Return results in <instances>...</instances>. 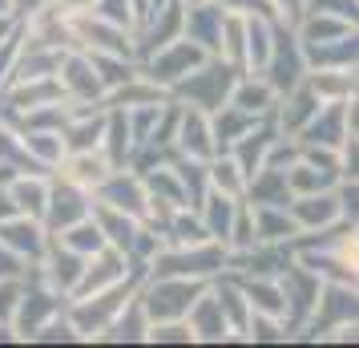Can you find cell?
<instances>
[{
    "mask_svg": "<svg viewBox=\"0 0 359 348\" xmlns=\"http://www.w3.org/2000/svg\"><path fill=\"white\" fill-rule=\"evenodd\" d=\"M226 267V247L218 239L202 243H158L146 259V276H186V280H214Z\"/></svg>",
    "mask_w": 359,
    "mask_h": 348,
    "instance_id": "6da1fadb",
    "label": "cell"
},
{
    "mask_svg": "<svg viewBox=\"0 0 359 348\" xmlns=\"http://www.w3.org/2000/svg\"><path fill=\"white\" fill-rule=\"evenodd\" d=\"M210 280H186V276H146L137 283V304L146 312L149 324L162 320H186V312L194 308V299L206 292Z\"/></svg>",
    "mask_w": 359,
    "mask_h": 348,
    "instance_id": "7a4b0ae2",
    "label": "cell"
},
{
    "mask_svg": "<svg viewBox=\"0 0 359 348\" xmlns=\"http://www.w3.org/2000/svg\"><path fill=\"white\" fill-rule=\"evenodd\" d=\"M238 77V69L226 65L222 57H206L198 69H190L186 77H182L174 89H170V98L182 101V105H194V110H218L222 101L230 98V85Z\"/></svg>",
    "mask_w": 359,
    "mask_h": 348,
    "instance_id": "3957f363",
    "label": "cell"
},
{
    "mask_svg": "<svg viewBox=\"0 0 359 348\" xmlns=\"http://www.w3.org/2000/svg\"><path fill=\"white\" fill-rule=\"evenodd\" d=\"M206 57H210V53L202 49V45H194V41L178 37V41L162 45L158 53H149L146 61H137V73H142V77H149L154 85H162L165 94H170V89H174V85L190 73V69L202 65Z\"/></svg>",
    "mask_w": 359,
    "mask_h": 348,
    "instance_id": "277c9868",
    "label": "cell"
},
{
    "mask_svg": "<svg viewBox=\"0 0 359 348\" xmlns=\"http://www.w3.org/2000/svg\"><path fill=\"white\" fill-rule=\"evenodd\" d=\"M53 77H57V85H61V94H65L69 105H101V98H105V85H101L97 69H93V61H89L85 49L61 53Z\"/></svg>",
    "mask_w": 359,
    "mask_h": 348,
    "instance_id": "5b68a950",
    "label": "cell"
},
{
    "mask_svg": "<svg viewBox=\"0 0 359 348\" xmlns=\"http://www.w3.org/2000/svg\"><path fill=\"white\" fill-rule=\"evenodd\" d=\"M259 77L275 94H287L291 85H299L307 77V57H303V45L294 41L291 29H275V45H271V57H266V65L259 69Z\"/></svg>",
    "mask_w": 359,
    "mask_h": 348,
    "instance_id": "8992f818",
    "label": "cell"
},
{
    "mask_svg": "<svg viewBox=\"0 0 359 348\" xmlns=\"http://www.w3.org/2000/svg\"><path fill=\"white\" fill-rule=\"evenodd\" d=\"M93 202L114 207L121 215H133L142 223V207H146V183L133 166H114L97 186H93Z\"/></svg>",
    "mask_w": 359,
    "mask_h": 348,
    "instance_id": "52a82bcc",
    "label": "cell"
},
{
    "mask_svg": "<svg viewBox=\"0 0 359 348\" xmlns=\"http://www.w3.org/2000/svg\"><path fill=\"white\" fill-rule=\"evenodd\" d=\"M133 267H142V264H133L126 251L101 247L97 255H89V259H85V271H81V280H77V288H73V296H69V299L93 296V292H105V288H114V283L130 280Z\"/></svg>",
    "mask_w": 359,
    "mask_h": 348,
    "instance_id": "ba28073f",
    "label": "cell"
},
{
    "mask_svg": "<svg viewBox=\"0 0 359 348\" xmlns=\"http://www.w3.org/2000/svg\"><path fill=\"white\" fill-rule=\"evenodd\" d=\"M355 312H359V304H355V288L351 283H323L319 299H315V312H311L303 332H307V340H319L327 328L355 320Z\"/></svg>",
    "mask_w": 359,
    "mask_h": 348,
    "instance_id": "9c48e42d",
    "label": "cell"
},
{
    "mask_svg": "<svg viewBox=\"0 0 359 348\" xmlns=\"http://www.w3.org/2000/svg\"><path fill=\"white\" fill-rule=\"evenodd\" d=\"M89 211H93V195H89V191H81V186H73V183H65V179H57V174H53V183H49V202H45V215H41L45 231L57 235L61 227H69V223L85 219Z\"/></svg>",
    "mask_w": 359,
    "mask_h": 348,
    "instance_id": "30bf717a",
    "label": "cell"
},
{
    "mask_svg": "<svg viewBox=\"0 0 359 348\" xmlns=\"http://www.w3.org/2000/svg\"><path fill=\"white\" fill-rule=\"evenodd\" d=\"M174 154H182V158H198V162H210L214 154H218L214 134H210V114H206V110H194V105H182L178 101Z\"/></svg>",
    "mask_w": 359,
    "mask_h": 348,
    "instance_id": "8fae6325",
    "label": "cell"
},
{
    "mask_svg": "<svg viewBox=\"0 0 359 348\" xmlns=\"http://www.w3.org/2000/svg\"><path fill=\"white\" fill-rule=\"evenodd\" d=\"M0 243L13 251L17 259H25L29 267L41 264V255H45V247H49V231H45V223L33 215H8L0 219Z\"/></svg>",
    "mask_w": 359,
    "mask_h": 348,
    "instance_id": "7c38bea8",
    "label": "cell"
},
{
    "mask_svg": "<svg viewBox=\"0 0 359 348\" xmlns=\"http://www.w3.org/2000/svg\"><path fill=\"white\" fill-rule=\"evenodd\" d=\"M287 215H291L294 231H323V227L343 223V207L335 199V186H331V191H319V195H291Z\"/></svg>",
    "mask_w": 359,
    "mask_h": 348,
    "instance_id": "4fadbf2b",
    "label": "cell"
},
{
    "mask_svg": "<svg viewBox=\"0 0 359 348\" xmlns=\"http://www.w3.org/2000/svg\"><path fill=\"white\" fill-rule=\"evenodd\" d=\"M81 271H85V255L61 247V243L49 235V247H45L41 264H36V276L49 283V288H57L61 296H73V288H77V280H81Z\"/></svg>",
    "mask_w": 359,
    "mask_h": 348,
    "instance_id": "5bb4252c",
    "label": "cell"
},
{
    "mask_svg": "<svg viewBox=\"0 0 359 348\" xmlns=\"http://www.w3.org/2000/svg\"><path fill=\"white\" fill-rule=\"evenodd\" d=\"M186 328L194 336V344H222V340H234L226 316H222V308H218V299H214V292H210V283H206V292L194 299V308L186 312Z\"/></svg>",
    "mask_w": 359,
    "mask_h": 348,
    "instance_id": "9a60e30c",
    "label": "cell"
},
{
    "mask_svg": "<svg viewBox=\"0 0 359 348\" xmlns=\"http://www.w3.org/2000/svg\"><path fill=\"white\" fill-rule=\"evenodd\" d=\"M109 170H114V166H109V158H105L101 150H65V154H61V162L53 166V174H57V179L81 186V191H89V195H93V186H97Z\"/></svg>",
    "mask_w": 359,
    "mask_h": 348,
    "instance_id": "2e32d148",
    "label": "cell"
},
{
    "mask_svg": "<svg viewBox=\"0 0 359 348\" xmlns=\"http://www.w3.org/2000/svg\"><path fill=\"white\" fill-rule=\"evenodd\" d=\"M49 183H53V174H45V170H17L4 186H8V199H13V207L20 215L41 219L45 215V202H49Z\"/></svg>",
    "mask_w": 359,
    "mask_h": 348,
    "instance_id": "e0dca14e",
    "label": "cell"
},
{
    "mask_svg": "<svg viewBox=\"0 0 359 348\" xmlns=\"http://www.w3.org/2000/svg\"><path fill=\"white\" fill-rule=\"evenodd\" d=\"M226 101H230V105H238V110L250 114V117H271V114H275L278 94L262 82L259 73H238L234 85H230V98Z\"/></svg>",
    "mask_w": 359,
    "mask_h": 348,
    "instance_id": "ac0fdd59",
    "label": "cell"
},
{
    "mask_svg": "<svg viewBox=\"0 0 359 348\" xmlns=\"http://www.w3.org/2000/svg\"><path fill=\"white\" fill-rule=\"evenodd\" d=\"M222 17H226V13H222L214 0L194 4V8H186V17H182V37L194 41V45H202V49L214 57V49H218V33H222Z\"/></svg>",
    "mask_w": 359,
    "mask_h": 348,
    "instance_id": "d6986e66",
    "label": "cell"
},
{
    "mask_svg": "<svg viewBox=\"0 0 359 348\" xmlns=\"http://www.w3.org/2000/svg\"><path fill=\"white\" fill-rule=\"evenodd\" d=\"M162 98H165L162 85H154L149 77L133 73V77H126L121 85L105 89L101 105H105V110H137V105H154V101H162Z\"/></svg>",
    "mask_w": 359,
    "mask_h": 348,
    "instance_id": "ffe728a7",
    "label": "cell"
},
{
    "mask_svg": "<svg viewBox=\"0 0 359 348\" xmlns=\"http://www.w3.org/2000/svg\"><path fill=\"white\" fill-rule=\"evenodd\" d=\"M307 85L319 94V101H351L355 98V65H327L307 69Z\"/></svg>",
    "mask_w": 359,
    "mask_h": 348,
    "instance_id": "44dd1931",
    "label": "cell"
},
{
    "mask_svg": "<svg viewBox=\"0 0 359 348\" xmlns=\"http://www.w3.org/2000/svg\"><path fill=\"white\" fill-rule=\"evenodd\" d=\"M133 150H137V142H133V134H130V117H126V110H105L101 154L109 158V166H126L133 158Z\"/></svg>",
    "mask_w": 359,
    "mask_h": 348,
    "instance_id": "7402d4cb",
    "label": "cell"
},
{
    "mask_svg": "<svg viewBox=\"0 0 359 348\" xmlns=\"http://www.w3.org/2000/svg\"><path fill=\"white\" fill-rule=\"evenodd\" d=\"M255 122H262V117H250L243 114L238 105H230V101H222L218 110H210V134H214V146L218 150H230L238 138H243Z\"/></svg>",
    "mask_w": 359,
    "mask_h": 348,
    "instance_id": "603a6c76",
    "label": "cell"
},
{
    "mask_svg": "<svg viewBox=\"0 0 359 348\" xmlns=\"http://www.w3.org/2000/svg\"><path fill=\"white\" fill-rule=\"evenodd\" d=\"M250 215H255V235H259V243H291L294 223H291V215H287V207L250 202Z\"/></svg>",
    "mask_w": 359,
    "mask_h": 348,
    "instance_id": "cb8c5ba5",
    "label": "cell"
},
{
    "mask_svg": "<svg viewBox=\"0 0 359 348\" xmlns=\"http://www.w3.org/2000/svg\"><path fill=\"white\" fill-rule=\"evenodd\" d=\"M206 183H210V191L226 195V199H246V174L226 150H218L210 162H206Z\"/></svg>",
    "mask_w": 359,
    "mask_h": 348,
    "instance_id": "d4e9b609",
    "label": "cell"
},
{
    "mask_svg": "<svg viewBox=\"0 0 359 348\" xmlns=\"http://www.w3.org/2000/svg\"><path fill=\"white\" fill-rule=\"evenodd\" d=\"M283 179H287V191L291 195H319V191H331V186L339 183V174H331V170L307 162V158H294L283 170Z\"/></svg>",
    "mask_w": 359,
    "mask_h": 348,
    "instance_id": "484cf974",
    "label": "cell"
},
{
    "mask_svg": "<svg viewBox=\"0 0 359 348\" xmlns=\"http://www.w3.org/2000/svg\"><path fill=\"white\" fill-rule=\"evenodd\" d=\"M61 247H69V251H77V255H97L101 247H109L105 243V235H101V227H97V219H93V211L85 219H77V223H69V227H61V231L53 235Z\"/></svg>",
    "mask_w": 359,
    "mask_h": 348,
    "instance_id": "4316f807",
    "label": "cell"
},
{
    "mask_svg": "<svg viewBox=\"0 0 359 348\" xmlns=\"http://www.w3.org/2000/svg\"><path fill=\"white\" fill-rule=\"evenodd\" d=\"M93 219H97V227H101V235H105V243L130 255V243H133V235H137V227H142V223H137L133 215H121V211H114V207H101V202H93Z\"/></svg>",
    "mask_w": 359,
    "mask_h": 348,
    "instance_id": "83f0119b",
    "label": "cell"
},
{
    "mask_svg": "<svg viewBox=\"0 0 359 348\" xmlns=\"http://www.w3.org/2000/svg\"><path fill=\"white\" fill-rule=\"evenodd\" d=\"M146 328H149V320H146V312H142L137 296H133L130 304L114 316V324L101 332V340H114V344H137V340H146Z\"/></svg>",
    "mask_w": 359,
    "mask_h": 348,
    "instance_id": "f1b7e54d",
    "label": "cell"
},
{
    "mask_svg": "<svg viewBox=\"0 0 359 348\" xmlns=\"http://www.w3.org/2000/svg\"><path fill=\"white\" fill-rule=\"evenodd\" d=\"M275 20L266 17H246V73H259L271 57V45H275Z\"/></svg>",
    "mask_w": 359,
    "mask_h": 348,
    "instance_id": "f546056e",
    "label": "cell"
},
{
    "mask_svg": "<svg viewBox=\"0 0 359 348\" xmlns=\"http://www.w3.org/2000/svg\"><path fill=\"white\" fill-rule=\"evenodd\" d=\"M291 336L294 332L287 328L283 316H266V312H250L246 332H243V340H255V344H283V340H291Z\"/></svg>",
    "mask_w": 359,
    "mask_h": 348,
    "instance_id": "4dcf8cb0",
    "label": "cell"
},
{
    "mask_svg": "<svg viewBox=\"0 0 359 348\" xmlns=\"http://www.w3.org/2000/svg\"><path fill=\"white\" fill-rule=\"evenodd\" d=\"M93 13H97L101 20H114V25H121V29H137V13H133V0H97L93 4Z\"/></svg>",
    "mask_w": 359,
    "mask_h": 348,
    "instance_id": "1f68e13d",
    "label": "cell"
},
{
    "mask_svg": "<svg viewBox=\"0 0 359 348\" xmlns=\"http://www.w3.org/2000/svg\"><path fill=\"white\" fill-rule=\"evenodd\" d=\"M266 8H271V20L283 25V29H294L299 17L307 13V0H266Z\"/></svg>",
    "mask_w": 359,
    "mask_h": 348,
    "instance_id": "d6a6232c",
    "label": "cell"
},
{
    "mask_svg": "<svg viewBox=\"0 0 359 348\" xmlns=\"http://www.w3.org/2000/svg\"><path fill=\"white\" fill-rule=\"evenodd\" d=\"M20 288H25V280H0V324H13L20 304Z\"/></svg>",
    "mask_w": 359,
    "mask_h": 348,
    "instance_id": "836d02e7",
    "label": "cell"
},
{
    "mask_svg": "<svg viewBox=\"0 0 359 348\" xmlns=\"http://www.w3.org/2000/svg\"><path fill=\"white\" fill-rule=\"evenodd\" d=\"M25 276H29V264L0 243V280H25Z\"/></svg>",
    "mask_w": 359,
    "mask_h": 348,
    "instance_id": "e575fe53",
    "label": "cell"
},
{
    "mask_svg": "<svg viewBox=\"0 0 359 348\" xmlns=\"http://www.w3.org/2000/svg\"><path fill=\"white\" fill-rule=\"evenodd\" d=\"M355 4L359 0H307V8H315V13H335L347 20H355Z\"/></svg>",
    "mask_w": 359,
    "mask_h": 348,
    "instance_id": "d590c367",
    "label": "cell"
},
{
    "mask_svg": "<svg viewBox=\"0 0 359 348\" xmlns=\"http://www.w3.org/2000/svg\"><path fill=\"white\" fill-rule=\"evenodd\" d=\"M93 4L97 0H53L49 8L57 17H85V13H93Z\"/></svg>",
    "mask_w": 359,
    "mask_h": 348,
    "instance_id": "8d00e7d4",
    "label": "cell"
},
{
    "mask_svg": "<svg viewBox=\"0 0 359 348\" xmlns=\"http://www.w3.org/2000/svg\"><path fill=\"white\" fill-rule=\"evenodd\" d=\"M53 0H8V13L17 20H29V17H36V13H45Z\"/></svg>",
    "mask_w": 359,
    "mask_h": 348,
    "instance_id": "74e56055",
    "label": "cell"
},
{
    "mask_svg": "<svg viewBox=\"0 0 359 348\" xmlns=\"http://www.w3.org/2000/svg\"><path fill=\"white\" fill-rule=\"evenodd\" d=\"M0 17H13V13H8V0H0Z\"/></svg>",
    "mask_w": 359,
    "mask_h": 348,
    "instance_id": "f35d334b",
    "label": "cell"
},
{
    "mask_svg": "<svg viewBox=\"0 0 359 348\" xmlns=\"http://www.w3.org/2000/svg\"><path fill=\"white\" fill-rule=\"evenodd\" d=\"M182 4H186V8H194V4H206V0H182Z\"/></svg>",
    "mask_w": 359,
    "mask_h": 348,
    "instance_id": "ab89813d",
    "label": "cell"
}]
</instances>
